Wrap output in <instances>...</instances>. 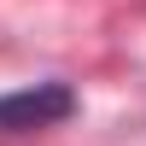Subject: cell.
Returning <instances> with one entry per match:
<instances>
[{"mask_svg": "<svg viewBox=\"0 0 146 146\" xmlns=\"http://www.w3.org/2000/svg\"><path fill=\"white\" fill-rule=\"evenodd\" d=\"M76 111V94L64 82H35V88L0 94V135H29V129H53Z\"/></svg>", "mask_w": 146, "mask_h": 146, "instance_id": "1", "label": "cell"}]
</instances>
